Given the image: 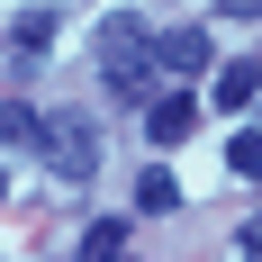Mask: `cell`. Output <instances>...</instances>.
Here are the masks:
<instances>
[{"label": "cell", "mask_w": 262, "mask_h": 262, "mask_svg": "<svg viewBox=\"0 0 262 262\" xmlns=\"http://www.w3.org/2000/svg\"><path fill=\"white\" fill-rule=\"evenodd\" d=\"M81 262H127V217H100V226H81Z\"/></svg>", "instance_id": "7"}, {"label": "cell", "mask_w": 262, "mask_h": 262, "mask_svg": "<svg viewBox=\"0 0 262 262\" xmlns=\"http://www.w3.org/2000/svg\"><path fill=\"white\" fill-rule=\"evenodd\" d=\"M244 253H253V262H262V217H253V226H244Z\"/></svg>", "instance_id": "12"}, {"label": "cell", "mask_w": 262, "mask_h": 262, "mask_svg": "<svg viewBox=\"0 0 262 262\" xmlns=\"http://www.w3.org/2000/svg\"><path fill=\"white\" fill-rule=\"evenodd\" d=\"M217 9H226V18H262V0H217Z\"/></svg>", "instance_id": "11"}, {"label": "cell", "mask_w": 262, "mask_h": 262, "mask_svg": "<svg viewBox=\"0 0 262 262\" xmlns=\"http://www.w3.org/2000/svg\"><path fill=\"white\" fill-rule=\"evenodd\" d=\"M36 154L54 163V181H91V172H100V127H91L81 108H54L46 127H36Z\"/></svg>", "instance_id": "2"}, {"label": "cell", "mask_w": 262, "mask_h": 262, "mask_svg": "<svg viewBox=\"0 0 262 262\" xmlns=\"http://www.w3.org/2000/svg\"><path fill=\"white\" fill-rule=\"evenodd\" d=\"M154 73H163V63H154V36H145L136 18H108L100 27V81L136 108V100H154Z\"/></svg>", "instance_id": "1"}, {"label": "cell", "mask_w": 262, "mask_h": 262, "mask_svg": "<svg viewBox=\"0 0 262 262\" xmlns=\"http://www.w3.org/2000/svg\"><path fill=\"white\" fill-rule=\"evenodd\" d=\"M36 127H46V118L27 100H0V145H36Z\"/></svg>", "instance_id": "8"}, {"label": "cell", "mask_w": 262, "mask_h": 262, "mask_svg": "<svg viewBox=\"0 0 262 262\" xmlns=\"http://www.w3.org/2000/svg\"><path fill=\"white\" fill-rule=\"evenodd\" d=\"M253 91H262V63H253V54H235V63H217V91H208V100L235 118V108H253Z\"/></svg>", "instance_id": "5"}, {"label": "cell", "mask_w": 262, "mask_h": 262, "mask_svg": "<svg viewBox=\"0 0 262 262\" xmlns=\"http://www.w3.org/2000/svg\"><path fill=\"white\" fill-rule=\"evenodd\" d=\"M190 127H199V100H190V91H154V100H145V136H154V145H181Z\"/></svg>", "instance_id": "3"}, {"label": "cell", "mask_w": 262, "mask_h": 262, "mask_svg": "<svg viewBox=\"0 0 262 262\" xmlns=\"http://www.w3.org/2000/svg\"><path fill=\"white\" fill-rule=\"evenodd\" d=\"M154 63H163V73H208V36H199V27H163V36H154Z\"/></svg>", "instance_id": "4"}, {"label": "cell", "mask_w": 262, "mask_h": 262, "mask_svg": "<svg viewBox=\"0 0 262 262\" xmlns=\"http://www.w3.org/2000/svg\"><path fill=\"white\" fill-rule=\"evenodd\" d=\"M226 163H235L244 181H262V127H244V136H235V145H226Z\"/></svg>", "instance_id": "9"}, {"label": "cell", "mask_w": 262, "mask_h": 262, "mask_svg": "<svg viewBox=\"0 0 262 262\" xmlns=\"http://www.w3.org/2000/svg\"><path fill=\"white\" fill-rule=\"evenodd\" d=\"M136 208H145V217H172V208H181V181H172L163 163H145V172H136Z\"/></svg>", "instance_id": "6"}, {"label": "cell", "mask_w": 262, "mask_h": 262, "mask_svg": "<svg viewBox=\"0 0 262 262\" xmlns=\"http://www.w3.org/2000/svg\"><path fill=\"white\" fill-rule=\"evenodd\" d=\"M54 46V18H46V9H36V18H18V54H46Z\"/></svg>", "instance_id": "10"}]
</instances>
